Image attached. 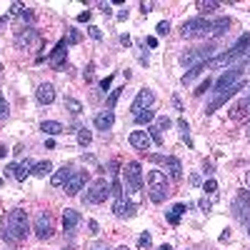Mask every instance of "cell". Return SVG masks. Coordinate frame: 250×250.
<instances>
[{
	"mask_svg": "<svg viewBox=\"0 0 250 250\" xmlns=\"http://www.w3.org/2000/svg\"><path fill=\"white\" fill-rule=\"evenodd\" d=\"M80 40V33L78 30H70V35H68V43H78Z\"/></svg>",
	"mask_w": 250,
	"mask_h": 250,
	"instance_id": "obj_42",
	"label": "cell"
},
{
	"mask_svg": "<svg viewBox=\"0 0 250 250\" xmlns=\"http://www.w3.org/2000/svg\"><path fill=\"white\" fill-rule=\"evenodd\" d=\"M248 183H250V175H248Z\"/></svg>",
	"mask_w": 250,
	"mask_h": 250,
	"instance_id": "obj_55",
	"label": "cell"
},
{
	"mask_svg": "<svg viewBox=\"0 0 250 250\" xmlns=\"http://www.w3.org/2000/svg\"><path fill=\"white\" fill-rule=\"evenodd\" d=\"M248 113H250V98H243V100H238L235 105H233L230 118H233V120H240V118L248 115Z\"/></svg>",
	"mask_w": 250,
	"mask_h": 250,
	"instance_id": "obj_23",
	"label": "cell"
},
{
	"mask_svg": "<svg viewBox=\"0 0 250 250\" xmlns=\"http://www.w3.org/2000/svg\"><path fill=\"white\" fill-rule=\"evenodd\" d=\"M210 50H213V48H198V50H188V53H183V55H180V62L193 70V68L203 65V62H205V55L210 53Z\"/></svg>",
	"mask_w": 250,
	"mask_h": 250,
	"instance_id": "obj_8",
	"label": "cell"
},
{
	"mask_svg": "<svg viewBox=\"0 0 250 250\" xmlns=\"http://www.w3.org/2000/svg\"><path fill=\"white\" fill-rule=\"evenodd\" d=\"M115 250H130V248H125V245H120V248H115Z\"/></svg>",
	"mask_w": 250,
	"mask_h": 250,
	"instance_id": "obj_53",
	"label": "cell"
},
{
	"mask_svg": "<svg viewBox=\"0 0 250 250\" xmlns=\"http://www.w3.org/2000/svg\"><path fill=\"white\" fill-rule=\"evenodd\" d=\"M150 243H153V238H150V233H143V235L138 238V245H140V248H145V250H148V248H150Z\"/></svg>",
	"mask_w": 250,
	"mask_h": 250,
	"instance_id": "obj_34",
	"label": "cell"
},
{
	"mask_svg": "<svg viewBox=\"0 0 250 250\" xmlns=\"http://www.w3.org/2000/svg\"><path fill=\"white\" fill-rule=\"evenodd\" d=\"M113 213L118 215V218H130L133 213H135V208H133V203L125 198V195H118L115 198V208H113Z\"/></svg>",
	"mask_w": 250,
	"mask_h": 250,
	"instance_id": "obj_16",
	"label": "cell"
},
{
	"mask_svg": "<svg viewBox=\"0 0 250 250\" xmlns=\"http://www.w3.org/2000/svg\"><path fill=\"white\" fill-rule=\"evenodd\" d=\"M120 43H123L125 48H130V45H133V40H130V35H120Z\"/></svg>",
	"mask_w": 250,
	"mask_h": 250,
	"instance_id": "obj_44",
	"label": "cell"
},
{
	"mask_svg": "<svg viewBox=\"0 0 250 250\" xmlns=\"http://www.w3.org/2000/svg\"><path fill=\"white\" fill-rule=\"evenodd\" d=\"M90 15H93V13H90V10H85V13H80V15H78V20H80V23H88Z\"/></svg>",
	"mask_w": 250,
	"mask_h": 250,
	"instance_id": "obj_43",
	"label": "cell"
},
{
	"mask_svg": "<svg viewBox=\"0 0 250 250\" xmlns=\"http://www.w3.org/2000/svg\"><path fill=\"white\" fill-rule=\"evenodd\" d=\"M188 208H190V205H183V203L173 205L170 210H168V223H170V225H178V223H180V218H183V213L188 210Z\"/></svg>",
	"mask_w": 250,
	"mask_h": 250,
	"instance_id": "obj_25",
	"label": "cell"
},
{
	"mask_svg": "<svg viewBox=\"0 0 250 250\" xmlns=\"http://www.w3.org/2000/svg\"><path fill=\"white\" fill-rule=\"evenodd\" d=\"M125 183H128V188L133 193H138L143 188V170H140V163H128L125 165Z\"/></svg>",
	"mask_w": 250,
	"mask_h": 250,
	"instance_id": "obj_6",
	"label": "cell"
},
{
	"mask_svg": "<svg viewBox=\"0 0 250 250\" xmlns=\"http://www.w3.org/2000/svg\"><path fill=\"white\" fill-rule=\"evenodd\" d=\"M233 213L238 220H248L250 218V190H240L235 203H233Z\"/></svg>",
	"mask_w": 250,
	"mask_h": 250,
	"instance_id": "obj_10",
	"label": "cell"
},
{
	"mask_svg": "<svg viewBox=\"0 0 250 250\" xmlns=\"http://www.w3.org/2000/svg\"><path fill=\"white\" fill-rule=\"evenodd\" d=\"M168 33H170V23H168V20L158 23V35H168Z\"/></svg>",
	"mask_w": 250,
	"mask_h": 250,
	"instance_id": "obj_36",
	"label": "cell"
},
{
	"mask_svg": "<svg viewBox=\"0 0 250 250\" xmlns=\"http://www.w3.org/2000/svg\"><path fill=\"white\" fill-rule=\"evenodd\" d=\"M208 33H210V23H208L205 18H193V20H185L183 28H180V35L183 38H205Z\"/></svg>",
	"mask_w": 250,
	"mask_h": 250,
	"instance_id": "obj_3",
	"label": "cell"
},
{
	"mask_svg": "<svg viewBox=\"0 0 250 250\" xmlns=\"http://www.w3.org/2000/svg\"><path fill=\"white\" fill-rule=\"evenodd\" d=\"M145 43H148V48H155V45H158V38H153V35H150L148 40H145Z\"/></svg>",
	"mask_w": 250,
	"mask_h": 250,
	"instance_id": "obj_48",
	"label": "cell"
},
{
	"mask_svg": "<svg viewBox=\"0 0 250 250\" xmlns=\"http://www.w3.org/2000/svg\"><path fill=\"white\" fill-rule=\"evenodd\" d=\"M5 153H8V148H5V145H0V158H5Z\"/></svg>",
	"mask_w": 250,
	"mask_h": 250,
	"instance_id": "obj_50",
	"label": "cell"
},
{
	"mask_svg": "<svg viewBox=\"0 0 250 250\" xmlns=\"http://www.w3.org/2000/svg\"><path fill=\"white\" fill-rule=\"evenodd\" d=\"M40 130H43L45 135H60V133H65V128H62V125H60L58 120H43Z\"/></svg>",
	"mask_w": 250,
	"mask_h": 250,
	"instance_id": "obj_24",
	"label": "cell"
},
{
	"mask_svg": "<svg viewBox=\"0 0 250 250\" xmlns=\"http://www.w3.org/2000/svg\"><path fill=\"white\" fill-rule=\"evenodd\" d=\"M15 45L18 48H38L40 45V35H38V30H33V28H28L25 33H20L18 38H15Z\"/></svg>",
	"mask_w": 250,
	"mask_h": 250,
	"instance_id": "obj_13",
	"label": "cell"
},
{
	"mask_svg": "<svg viewBox=\"0 0 250 250\" xmlns=\"http://www.w3.org/2000/svg\"><path fill=\"white\" fill-rule=\"evenodd\" d=\"M50 173H53V163H48V160L33 165V175H38V178H45V175H50Z\"/></svg>",
	"mask_w": 250,
	"mask_h": 250,
	"instance_id": "obj_26",
	"label": "cell"
},
{
	"mask_svg": "<svg viewBox=\"0 0 250 250\" xmlns=\"http://www.w3.org/2000/svg\"><path fill=\"white\" fill-rule=\"evenodd\" d=\"M130 145H133V148H138V150H148L150 145H153V140H150V135L145 133V130H133L130 133Z\"/></svg>",
	"mask_w": 250,
	"mask_h": 250,
	"instance_id": "obj_18",
	"label": "cell"
},
{
	"mask_svg": "<svg viewBox=\"0 0 250 250\" xmlns=\"http://www.w3.org/2000/svg\"><path fill=\"white\" fill-rule=\"evenodd\" d=\"M218 8H220V3H215V0H200V3H198V10H200L203 15L213 13V10H218Z\"/></svg>",
	"mask_w": 250,
	"mask_h": 250,
	"instance_id": "obj_28",
	"label": "cell"
},
{
	"mask_svg": "<svg viewBox=\"0 0 250 250\" xmlns=\"http://www.w3.org/2000/svg\"><path fill=\"white\" fill-rule=\"evenodd\" d=\"M10 15H23V5H20V3H13V8H10Z\"/></svg>",
	"mask_w": 250,
	"mask_h": 250,
	"instance_id": "obj_40",
	"label": "cell"
},
{
	"mask_svg": "<svg viewBox=\"0 0 250 250\" xmlns=\"http://www.w3.org/2000/svg\"><path fill=\"white\" fill-rule=\"evenodd\" d=\"M228 28H230V20L220 18L215 23H210V35H223V33H228Z\"/></svg>",
	"mask_w": 250,
	"mask_h": 250,
	"instance_id": "obj_27",
	"label": "cell"
},
{
	"mask_svg": "<svg viewBox=\"0 0 250 250\" xmlns=\"http://www.w3.org/2000/svg\"><path fill=\"white\" fill-rule=\"evenodd\" d=\"M35 98L40 105H50V103L55 100V88L50 85V83H40L38 90H35Z\"/></svg>",
	"mask_w": 250,
	"mask_h": 250,
	"instance_id": "obj_15",
	"label": "cell"
},
{
	"mask_svg": "<svg viewBox=\"0 0 250 250\" xmlns=\"http://www.w3.org/2000/svg\"><path fill=\"white\" fill-rule=\"evenodd\" d=\"M150 158H153L155 163H163V165H165V170H168V175H170L173 180H180V178H183V165H180V160H178V158H173V155H170V158H158V155H150Z\"/></svg>",
	"mask_w": 250,
	"mask_h": 250,
	"instance_id": "obj_12",
	"label": "cell"
},
{
	"mask_svg": "<svg viewBox=\"0 0 250 250\" xmlns=\"http://www.w3.org/2000/svg\"><path fill=\"white\" fill-rule=\"evenodd\" d=\"M203 190H205V193H218V183H215V180H208V183L203 185Z\"/></svg>",
	"mask_w": 250,
	"mask_h": 250,
	"instance_id": "obj_37",
	"label": "cell"
},
{
	"mask_svg": "<svg viewBox=\"0 0 250 250\" xmlns=\"http://www.w3.org/2000/svg\"><path fill=\"white\" fill-rule=\"evenodd\" d=\"M85 180H88V170L73 173V175L68 178V183L62 185V188H65V195H78V193L83 190V185H85Z\"/></svg>",
	"mask_w": 250,
	"mask_h": 250,
	"instance_id": "obj_11",
	"label": "cell"
},
{
	"mask_svg": "<svg viewBox=\"0 0 250 250\" xmlns=\"http://www.w3.org/2000/svg\"><path fill=\"white\" fill-rule=\"evenodd\" d=\"M93 123H95V128H98V130H110V128H113V123H115V115H113L110 110L98 113V115L93 118Z\"/></svg>",
	"mask_w": 250,
	"mask_h": 250,
	"instance_id": "obj_20",
	"label": "cell"
},
{
	"mask_svg": "<svg viewBox=\"0 0 250 250\" xmlns=\"http://www.w3.org/2000/svg\"><path fill=\"white\" fill-rule=\"evenodd\" d=\"M210 205H213V200H210V198H203V200H200V208H203V210H208Z\"/></svg>",
	"mask_w": 250,
	"mask_h": 250,
	"instance_id": "obj_45",
	"label": "cell"
},
{
	"mask_svg": "<svg viewBox=\"0 0 250 250\" xmlns=\"http://www.w3.org/2000/svg\"><path fill=\"white\" fill-rule=\"evenodd\" d=\"M168 125H170V120H168V118H158V123H155V125H150L148 135H150V140H153L155 145H163V143H165V140H163V130H168Z\"/></svg>",
	"mask_w": 250,
	"mask_h": 250,
	"instance_id": "obj_17",
	"label": "cell"
},
{
	"mask_svg": "<svg viewBox=\"0 0 250 250\" xmlns=\"http://www.w3.org/2000/svg\"><path fill=\"white\" fill-rule=\"evenodd\" d=\"M88 33H90V38H93V40H100V38H103V33H100V28H98V25H90V28H88Z\"/></svg>",
	"mask_w": 250,
	"mask_h": 250,
	"instance_id": "obj_38",
	"label": "cell"
},
{
	"mask_svg": "<svg viewBox=\"0 0 250 250\" xmlns=\"http://www.w3.org/2000/svg\"><path fill=\"white\" fill-rule=\"evenodd\" d=\"M140 10H143V13H150V10H153V3H140Z\"/></svg>",
	"mask_w": 250,
	"mask_h": 250,
	"instance_id": "obj_47",
	"label": "cell"
},
{
	"mask_svg": "<svg viewBox=\"0 0 250 250\" xmlns=\"http://www.w3.org/2000/svg\"><path fill=\"white\" fill-rule=\"evenodd\" d=\"M123 90H125V88H115V90L108 95V110H113V108H115V103H118V98L123 95Z\"/></svg>",
	"mask_w": 250,
	"mask_h": 250,
	"instance_id": "obj_32",
	"label": "cell"
},
{
	"mask_svg": "<svg viewBox=\"0 0 250 250\" xmlns=\"http://www.w3.org/2000/svg\"><path fill=\"white\" fill-rule=\"evenodd\" d=\"M110 83H113V78L108 75L105 80H103V83H100V88H103V90H108V88H110Z\"/></svg>",
	"mask_w": 250,
	"mask_h": 250,
	"instance_id": "obj_46",
	"label": "cell"
},
{
	"mask_svg": "<svg viewBox=\"0 0 250 250\" xmlns=\"http://www.w3.org/2000/svg\"><path fill=\"white\" fill-rule=\"evenodd\" d=\"M158 250H173V248H170V245H160Z\"/></svg>",
	"mask_w": 250,
	"mask_h": 250,
	"instance_id": "obj_52",
	"label": "cell"
},
{
	"mask_svg": "<svg viewBox=\"0 0 250 250\" xmlns=\"http://www.w3.org/2000/svg\"><path fill=\"white\" fill-rule=\"evenodd\" d=\"M65 108L73 113V115H78V113H83V105H80V100H75V98H65Z\"/></svg>",
	"mask_w": 250,
	"mask_h": 250,
	"instance_id": "obj_31",
	"label": "cell"
},
{
	"mask_svg": "<svg viewBox=\"0 0 250 250\" xmlns=\"http://www.w3.org/2000/svg\"><path fill=\"white\" fill-rule=\"evenodd\" d=\"M245 135H248V138H250V120H248V123H245Z\"/></svg>",
	"mask_w": 250,
	"mask_h": 250,
	"instance_id": "obj_51",
	"label": "cell"
},
{
	"mask_svg": "<svg viewBox=\"0 0 250 250\" xmlns=\"http://www.w3.org/2000/svg\"><path fill=\"white\" fill-rule=\"evenodd\" d=\"M8 115H10V108H8V103H5V98L0 95V120H3V118H8Z\"/></svg>",
	"mask_w": 250,
	"mask_h": 250,
	"instance_id": "obj_35",
	"label": "cell"
},
{
	"mask_svg": "<svg viewBox=\"0 0 250 250\" xmlns=\"http://www.w3.org/2000/svg\"><path fill=\"white\" fill-rule=\"evenodd\" d=\"M78 143L83 145V148H85V145H90V143H93V133L85 130V128H80V130H78Z\"/></svg>",
	"mask_w": 250,
	"mask_h": 250,
	"instance_id": "obj_30",
	"label": "cell"
},
{
	"mask_svg": "<svg viewBox=\"0 0 250 250\" xmlns=\"http://www.w3.org/2000/svg\"><path fill=\"white\" fill-rule=\"evenodd\" d=\"M88 228H90V235H98V233H100V225H98L95 220H90V223H88Z\"/></svg>",
	"mask_w": 250,
	"mask_h": 250,
	"instance_id": "obj_41",
	"label": "cell"
},
{
	"mask_svg": "<svg viewBox=\"0 0 250 250\" xmlns=\"http://www.w3.org/2000/svg\"><path fill=\"white\" fill-rule=\"evenodd\" d=\"M30 233V220L25 210H10L5 218V228H3V238H8L10 243H20L25 240Z\"/></svg>",
	"mask_w": 250,
	"mask_h": 250,
	"instance_id": "obj_1",
	"label": "cell"
},
{
	"mask_svg": "<svg viewBox=\"0 0 250 250\" xmlns=\"http://www.w3.org/2000/svg\"><path fill=\"white\" fill-rule=\"evenodd\" d=\"M70 175H73V168H68V165H62L60 170H55V173H53L50 183H53L55 188H62V185L68 183V178H70Z\"/></svg>",
	"mask_w": 250,
	"mask_h": 250,
	"instance_id": "obj_22",
	"label": "cell"
},
{
	"mask_svg": "<svg viewBox=\"0 0 250 250\" xmlns=\"http://www.w3.org/2000/svg\"><path fill=\"white\" fill-rule=\"evenodd\" d=\"M90 250H108V248H105V245H103V243H95V245H93Z\"/></svg>",
	"mask_w": 250,
	"mask_h": 250,
	"instance_id": "obj_49",
	"label": "cell"
},
{
	"mask_svg": "<svg viewBox=\"0 0 250 250\" xmlns=\"http://www.w3.org/2000/svg\"><path fill=\"white\" fill-rule=\"evenodd\" d=\"M53 230H55L53 215L50 213H38L35 215V235L40 240H48V238H53Z\"/></svg>",
	"mask_w": 250,
	"mask_h": 250,
	"instance_id": "obj_5",
	"label": "cell"
},
{
	"mask_svg": "<svg viewBox=\"0 0 250 250\" xmlns=\"http://www.w3.org/2000/svg\"><path fill=\"white\" fill-rule=\"evenodd\" d=\"M178 130H180V138H183L188 145H193V140H190V128H188V123H185L183 118L178 120Z\"/></svg>",
	"mask_w": 250,
	"mask_h": 250,
	"instance_id": "obj_29",
	"label": "cell"
},
{
	"mask_svg": "<svg viewBox=\"0 0 250 250\" xmlns=\"http://www.w3.org/2000/svg\"><path fill=\"white\" fill-rule=\"evenodd\" d=\"M153 103H155L153 90H150V88H143V90H138V95H135V100H133L130 110H133V115H138V113H143V108L148 110V108L153 105Z\"/></svg>",
	"mask_w": 250,
	"mask_h": 250,
	"instance_id": "obj_9",
	"label": "cell"
},
{
	"mask_svg": "<svg viewBox=\"0 0 250 250\" xmlns=\"http://www.w3.org/2000/svg\"><path fill=\"white\" fill-rule=\"evenodd\" d=\"M240 80H243V70H240V68H230V70H225V73L218 78V83H215V93H223V90H228V88L238 85Z\"/></svg>",
	"mask_w": 250,
	"mask_h": 250,
	"instance_id": "obj_7",
	"label": "cell"
},
{
	"mask_svg": "<svg viewBox=\"0 0 250 250\" xmlns=\"http://www.w3.org/2000/svg\"><path fill=\"white\" fill-rule=\"evenodd\" d=\"M10 173H13V178L18 180V183H23L30 173H33V165L28 163V160H23V163H15V165H10V168H8Z\"/></svg>",
	"mask_w": 250,
	"mask_h": 250,
	"instance_id": "obj_19",
	"label": "cell"
},
{
	"mask_svg": "<svg viewBox=\"0 0 250 250\" xmlns=\"http://www.w3.org/2000/svg\"><path fill=\"white\" fill-rule=\"evenodd\" d=\"M148 195H150L153 203H163L170 195V183L165 178V173H160V170L148 173Z\"/></svg>",
	"mask_w": 250,
	"mask_h": 250,
	"instance_id": "obj_2",
	"label": "cell"
},
{
	"mask_svg": "<svg viewBox=\"0 0 250 250\" xmlns=\"http://www.w3.org/2000/svg\"><path fill=\"white\" fill-rule=\"evenodd\" d=\"M208 88H210V80H208V78H205V83H200V85H198V90H195V95H203V93H205Z\"/></svg>",
	"mask_w": 250,
	"mask_h": 250,
	"instance_id": "obj_39",
	"label": "cell"
},
{
	"mask_svg": "<svg viewBox=\"0 0 250 250\" xmlns=\"http://www.w3.org/2000/svg\"><path fill=\"white\" fill-rule=\"evenodd\" d=\"M108 195H110V183H108L105 178H100V180H95V183L90 185V190L85 193V200L98 205V203H105Z\"/></svg>",
	"mask_w": 250,
	"mask_h": 250,
	"instance_id": "obj_4",
	"label": "cell"
},
{
	"mask_svg": "<svg viewBox=\"0 0 250 250\" xmlns=\"http://www.w3.org/2000/svg\"><path fill=\"white\" fill-rule=\"evenodd\" d=\"M153 115H155L153 110H143V113H138V115H135V123H138V125H143V123H150V120H153Z\"/></svg>",
	"mask_w": 250,
	"mask_h": 250,
	"instance_id": "obj_33",
	"label": "cell"
},
{
	"mask_svg": "<svg viewBox=\"0 0 250 250\" xmlns=\"http://www.w3.org/2000/svg\"><path fill=\"white\" fill-rule=\"evenodd\" d=\"M65 53H68V40H60V43L55 45V50H53V55H50V65H53V68H60Z\"/></svg>",
	"mask_w": 250,
	"mask_h": 250,
	"instance_id": "obj_21",
	"label": "cell"
},
{
	"mask_svg": "<svg viewBox=\"0 0 250 250\" xmlns=\"http://www.w3.org/2000/svg\"><path fill=\"white\" fill-rule=\"evenodd\" d=\"M83 223L80 213L78 210H70V208H65V213H62V230H65L68 235H73L78 230V225Z\"/></svg>",
	"mask_w": 250,
	"mask_h": 250,
	"instance_id": "obj_14",
	"label": "cell"
},
{
	"mask_svg": "<svg viewBox=\"0 0 250 250\" xmlns=\"http://www.w3.org/2000/svg\"><path fill=\"white\" fill-rule=\"evenodd\" d=\"M248 233H250V230H248Z\"/></svg>",
	"mask_w": 250,
	"mask_h": 250,
	"instance_id": "obj_56",
	"label": "cell"
},
{
	"mask_svg": "<svg viewBox=\"0 0 250 250\" xmlns=\"http://www.w3.org/2000/svg\"><path fill=\"white\" fill-rule=\"evenodd\" d=\"M0 185H3V178H0Z\"/></svg>",
	"mask_w": 250,
	"mask_h": 250,
	"instance_id": "obj_54",
	"label": "cell"
}]
</instances>
